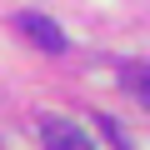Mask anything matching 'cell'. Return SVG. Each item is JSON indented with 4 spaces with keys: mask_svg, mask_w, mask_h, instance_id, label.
Wrapping results in <instances>:
<instances>
[{
    "mask_svg": "<svg viewBox=\"0 0 150 150\" xmlns=\"http://www.w3.org/2000/svg\"><path fill=\"white\" fill-rule=\"evenodd\" d=\"M40 140H45V150H95L80 125H75V120H60V115H45L40 120Z\"/></svg>",
    "mask_w": 150,
    "mask_h": 150,
    "instance_id": "1",
    "label": "cell"
},
{
    "mask_svg": "<svg viewBox=\"0 0 150 150\" xmlns=\"http://www.w3.org/2000/svg\"><path fill=\"white\" fill-rule=\"evenodd\" d=\"M20 30H25V35H30L40 50H50V55H60V50H65V35H60V25H55L50 15H35V10H25V15H20Z\"/></svg>",
    "mask_w": 150,
    "mask_h": 150,
    "instance_id": "2",
    "label": "cell"
},
{
    "mask_svg": "<svg viewBox=\"0 0 150 150\" xmlns=\"http://www.w3.org/2000/svg\"><path fill=\"white\" fill-rule=\"evenodd\" d=\"M125 90H130L140 105H150V65H135V70H125Z\"/></svg>",
    "mask_w": 150,
    "mask_h": 150,
    "instance_id": "3",
    "label": "cell"
}]
</instances>
